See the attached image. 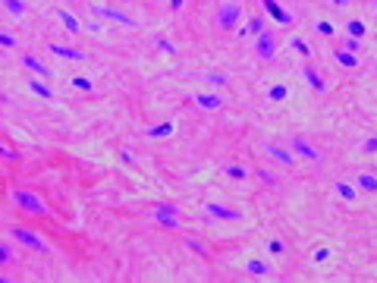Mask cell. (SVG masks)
Segmentation results:
<instances>
[{"mask_svg":"<svg viewBox=\"0 0 377 283\" xmlns=\"http://www.w3.org/2000/svg\"><path fill=\"white\" fill-rule=\"evenodd\" d=\"M173 132V123H160V126H151L148 129V135L151 138H157V135H170Z\"/></svg>","mask_w":377,"mask_h":283,"instance_id":"obj_23","label":"cell"},{"mask_svg":"<svg viewBox=\"0 0 377 283\" xmlns=\"http://www.w3.org/2000/svg\"><path fill=\"white\" fill-rule=\"evenodd\" d=\"M29 88H32L35 94H41V98H54V91L47 88V85H44L41 79H32V82H29Z\"/></svg>","mask_w":377,"mask_h":283,"instance_id":"obj_21","label":"cell"},{"mask_svg":"<svg viewBox=\"0 0 377 283\" xmlns=\"http://www.w3.org/2000/svg\"><path fill=\"white\" fill-rule=\"evenodd\" d=\"M245 173H249V170H245V167H236V164H230V167H227V176H233V180H245Z\"/></svg>","mask_w":377,"mask_h":283,"instance_id":"obj_27","label":"cell"},{"mask_svg":"<svg viewBox=\"0 0 377 283\" xmlns=\"http://www.w3.org/2000/svg\"><path fill=\"white\" fill-rule=\"evenodd\" d=\"M242 16H245L242 4H233V0H227V4H220V10H217V26H220L223 32H230V29L239 26Z\"/></svg>","mask_w":377,"mask_h":283,"instance_id":"obj_2","label":"cell"},{"mask_svg":"<svg viewBox=\"0 0 377 283\" xmlns=\"http://www.w3.org/2000/svg\"><path fill=\"white\" fill-rule=\"evenodd\" d=\"M73 85H76L79 91H91V88H94V85H91V79H85V76H76V79H73Z\"/></svg>","mask_w":377,"mask_h":283,"instance_id":"obj_26","label":"cell"},{"mask_svg":"<svg viewBox=\"0 0 377 283\" xmlns=\"http://www.w3.org/2000/svg\"><path fill=\"white\" fill-rule=\"evenodd\" d=\"M333 57H336V60L343 63L346 69H355V66H358V60H355V54H352V51H339V47H336V51H333Z\"/></svg>","mask_w":377,"mask_h":283,"instance_id":"obj_16","label":"cell"},{"mask_svg":"<svg viewBox=\"0 0 377 283\" xmlns=\"http://www.w3.org/2000/svg\"><path fill=\"white\" fill-rule=\"evenodd\" d=\"M358 189H364V192H377V176L374 173H361L358 176Z\"/></svg>","mask_w":377,"mask_h":283,"instance_id":"obj_19","label":"cell"},{"mask_svg":"<svg viewBox=\"0 0 377 283\" xmlns=\"http://www.w3.org/2000/svg\"><path fill=\"white\" fill-rule=\"evenodd\" d=\"M157 47H160V51H167V54H176V47H173V44H170V41H163V38H160V41H157Z\"/></svg>","mask_w":377,"mask_h":283,"instance_id":"obj_36","label":"cell"},{"mask_svg":"<svg viewBox=\"0 0 377 283\" xmlns=\"http://www.w3.org/2000/svg\"><path fill=\"white\" fill-rule=\"evenodd\" d=\"M249 32H252L255 38H258V35L264 32V19H252V22H249Z\"/></svg>","mask_w":377,"mask_h":283,"instance_id":"obj_31","label":"cell"},{"mask_svg":"<svg viewBox=\"0 0 377 283\" xmlns=\"http://www.w3.org/2000/svg\"><path fill=\"white\" fill-rule=\"evenodd\" d=\"M10 198H13V202H16L22 211H29V214H38V217H47V214H51V208H47L35 192H29V189H13V192H10Z\"/></svg>","mask_w":377,"mask_h":283,"instance_id":"obj_1","label":"cell"},{"mask_svg":"<svg viewBox=\"0 0 377 283\" xmlns=\"http://www.w3.org/2000/svg\"><path fill=\"white\" fill-rule=\"evenodd\" d=\"M0 158H7V161H19V151H16V148H7L4 142H0Z\"/></svg>","mask_w":377,"mask_h":283,"instance_id":"obj_28","label":"cell"},{"mask_svg":"<svg viewBox=\"0 0 377 283\" xmlns=\"http://www.w3.org/2000/svg\"><path fill=\"white\" fill-rule=\"evenodd\" d=\"M57 16H60V22H63V26L69 29V32H73V35H79L82 32V22L73 16V13H66V10H60V13H57Z\"/></svg>","mask_w":377,"mask_h":283,"instance_id":"obj_15","label":"cell"},{"mask_svg":"<svg viewBox=\"0 0 377 283\" xmlns=\"http://www.w3.org/2000/svg\"><path fill=\"white\" fill-rule=\"evenodd\" d=\"M346 32H349V38H364V32H368V29H364V22L352 19L349 26H346Z\"/></svg>","mask_w":377,"mask_h":283,"instance_id":"obj_20","label":"cell"},{"mask_svg":"<svg viewBox=\"0 0 377 283\" xmlns=\"http://www.w3.org/2000/svg\"><path fill=\"white\" fill-rule=\"evenodd\" d=\"M205 82H211V85H227V76H220V73H205Z\"/></svg>","mask_w":377,"mask_h":283,"instance_id":"obj_29","label":"cell"},{"mask_svg":"<svg viewBox=\"0 0 377 283\" xmlns=\"http://www.w3.org/2000/svg\"><path fill=\"white\" fill-rule=\"evenodd\" d=\"M327 258H330V249H317L314 252V261H327Z\"/></svg>","mask_w":377,"mask_h":283,"instance_id":"obj_38","label":"cell"},{"mask_svg":"<svg viewBox=\"0 0 377 283\" xmlns=\"http://www.w3.org/2000/svg\"><path fill=\"white\" fill-rule=\"evenodd\" d=\"M358 47H361V38H349L346 41V51H358Z\"/></svg>","mask_w":377,"mask_h":283,"instance_id":"obj_37","label":"cell"},{"mask_svg":"<svg viewBox=\"0 0 377 283\" xmlns=\"http://www.w3.org/2000/svg\"><path fill=\"white\" fill-rule=\"evenodd\" d=\"M258 180H261V183H270V186H274V183H277V176H274V173H267V170H258Z\"/></svg>","mask_w":377,"mask_h":283,"instance_id":"obj_33","label":"cell"},{"mask_svg":"<svg viewBox=\"0 0 377 283\" xmlns=\"http://www.w3.org/2000/svg\"><path fill=\"white\" fill-rule=\"evenodd\" d=\"M176 214H179V208L170 205V202L154 208V220H157V223H163V227H170V230H173V227H179V217H176Z\"/></svg>","mask_w":377,"mask_h":283,"instance_id":"obj_5","label":"cell"},{"mask_svg":"<svg viewBox=\"0 0 377 283\" xmlns=\"http://www.w3.org/2000/svg\"><path fill=\"white\" fill-rule=\"evenodd\" d=\"M13 261H16L13 245H10V242H0V267H7V264H13Z\"/></svg>","mask_w":377,"mask_h":283,"instance_id":"obj_17","label":"cell"},{"mask_svg":"<svg viewBox=\"0 0 377 283\" xmlns=\"http://www.w3.org/2000/svg\"><path fill=\"white\" fill-rule=\"evenodd\" d=\"M286 94H289V88H286V85H270L267 98H270V101H283V98H286Z\"/></svg>","mask_w":377,"mask_h":283,"instance_id":"obj_24","label":"cell"},{"mask_svg":"<svg viewBox=\"0 0 377 283\" xmlns=\"http://www.w3.org/2000/svg\"><path fill=\"white\" fill-rule=\"evenodd\" d=\"M4 4H7V10H10L13 16H22V13H26V4H22V0H4Z\"/></svg>","mask_w":377,"mask_h":283,"instance_id":"obj_25","label":"cell"},{"mask_svg":"<svg viewBox=\"0 0 377 283\" xmlns=\"http://www.w3.org/2000/svg\"><path fill=\"white\" fill-rule=\"evenodd\" d=\"M10 236H13V239H19V242H26L29 249H38V252H47V242L41 239L38 233H32V230H26V227H13V230H10Z\"/></svg>","mask_w":377,"mask_h":283,"instance_id":"obj_3","label":"cell"},{"mask_svg":"<svg viewBox=\"0 0 377 283\" xmlns=\"http://www.w3.org/2000/svg\"><path fill=\"white\" fill-rule=\"evenodd\" d=\"M289 41H292V47H296V51H299V54H305V57H311V47H308V44H305L302 38H289Z\"/></svg>","mask_w":377,"mask_h":283,"instance_id":"obj_30","label":"cell"},{"mask_svg":"<svg viewBox=\"0 0 377 283\" xmlns=\"http://www.w3.org/2000/svg\"><path fill=\"white\" fill-rule=\"evenodd\" d=\"M302 73H305V79H308V85H311L314 91H324V79H321V76H317V73H314V69H311V66H305V69H302Z\"/></svg>","mask_w":377,"mask_h":283,"instance_id":"obj_18","label":"cell"},{"mask_svg":"<svg viewBox=\"0 0 377 283\" xmlns=\"http://www.w3.org/2000/svg\"><path fill=\"white\" fill-rule=\"evenodd\" d=\"M0 44H4V47H16V38L10 32H0Z\"/></svg>","mask_w":377,"mask_h":283,"instance_id":"obj_32","label":"cell"},{"mask_svg":"<svg viewBox=\"0 0 377 283\" xmlns=\"http://www.w3.org/2000/svg\"><path fill=\"white\" fill-rule=\"evenodd\" d=\"M255 51H258V57H264V60H270V57L277 54V35L264 29L261 35H258V41H255Z\"/></svg>","mask_w":377,"mask_h":283,"instance_id":"obj_4","label":"cell"},{"mask_svg":"<svg viewBox=\"0 0 377 283\" xmlns=\"http://www.w3.org/2000/svg\"><path fill=\"white\" fill-rule=\"evenodd\" d=\"M374 7H377V4H374Z\"/></svg>","mask_w":377,"mask_h":283,"instance_id":"obj_43","label":"cell"},{"mask_svg":"<svg viewBox=\"0 0 377 283\" xmlns=\"http://www.w3.org/2000/svg\"><path fill=\"white\" fill-rule=\"evenodd\" d=\"M188 249H195L198 255H208V249H205V245H202V242H195V239H188Z\"/></svg>","mask_w":377,"mask_h":283,"instance_id":"obj_34","label":"cell"},{"mask_svg":"<svg viewBox=\"0 0 377 283\" xmlns=\"http://www.w3.org/2000/svg\"><path fill=\"white\" fill-rule=\"evenodd\" d=\"M264 151H267L270 158H277L280 164H296V158H292V151H286V148H280L277 142H267V145H264Z\"/></svg>","mask_w":377,"mask_h":283,"instance_id":"obj_10","label":"cell"},{"mask_svg":"<svg viewBox=\"0 0 377 283\" xmlns=\"http://www.w3.org/2000/svg\"><path fill=\"white\" fill-rule=\"evenodd\" d=\"M292 148H296V155H302L305 161H321V151H317L314 145H308V142H305L302 135H292Z\"/></svg>","mask_w":377,"mask_h":283,"instance_id":"obj_8","label":"cell"},{"mask_svg":"<svg viewBox=\"0 0 377 283\" xmlns=\"http://www.w3.org/2000/svg\"><path fill=\"white\" fill-rule=\"evenodd\" d=\"M245 270L255 274V277H267V274H270V264L261 261V258H252V261H245Z\"/></svg>","mask_w":377,"mask_h":283,"instance_id":"obj_13","label":"cell"},{"mask_svg":"<svg viewBox=\"0 0 377 283\" xmlns=\"http://www.w3.org/2000/svg\"><path fill=\"white\" fill-rule=\"evenodd\" d=\"M195 104H198V107H205V110H217L220 104H223V98H220V94H195Z\"/></svg>","mask_w":377,"mask_h":283,"instance_id":"obj_12","label":"cell"},{"mask_svg":"<svg viewBox=\"0 0 377 283\" xmlns=\"http://www.w3.org/2000/svg\"><path fill=\"white\" fill-rule=\"evenodd\" d=\"M205 211H208L211 217H220V220H239V217H242V214H239V211H236V208L217 205V202H208V205H205Z\"/></svg>","mask_w":377,"mask_h":283,"instance_id":"obj_9","label":"cell"},{"mask_svg":"<svg viewBox=\"0 0 377 283\" xmlns=\"http://www.w3.org/2000/svg\"><path fill=\"white\" fill-rule=\"evenodd\" d=\"M261 4H264V10H267V13L274 16L277 22H280V26H292V22H296V16L286 13V10H283V7L277 4V0H261Z\"/></svg>","mask_w":377,"mask_h":283,"instance_id":"obj_7","label":"cell"},{"mask_svg":"<svg viewBox=\"0 0 377 283\" xmlns=\"http://www.w3.org/2000/svg\"><path fill=\"white\" fill-rule=\"evenodd\" d=\"M361 148H364V151H377V135H371V138H368V142H364V145H361Z\"/></svg>","mask_w":377,"mask_h":283,"instance_id":"obj_39","label":"cell"},{"mask_svg":"<svg viewBox=\"0 0 377 283\" xmlns=\"http://www.w3.org/2000/svg\"><path fill=\"white\" fill-rule=\"evenodd\" d=\"M330 4H336V7H346V4H349V0H330Z\"/></svg>","mask_w":377,"mask_h":283,"instance_id":"obj_41","label":"cell"},{"mask_svg":"<svg viewBox=\"0 0 377 283\" xmlns=\"http://www.w3.org/2000/svg\"><path fill=\"white\" fill-rule=\"evenodd\" d=\"M182 4H185V0H170V10H173V13H179Z\"/></svg>","mask_w":377,"mask_h":283,"instance_id":"obj_40","label":"cell"},{"mask_svg":"<svg viewBox=\"0 0 377 283\" xmlns=\"http://www.w3.org/2000/svg\"><path fill=\"white\" fill-rule=\"evenodd\" d=\"M336 192L346 198V202H355V186H349V183H336Z\"/></svg>","mask_w":377,"mask_h":283,"instance_id":"obj_22","label":"cell"},{"mask_svg":"<svg viewBox=\"0 0 377 283\" xmlns=\"http://www.w3.org/2000/svg\"><path fill=\"white\" fill-rule=\"evenodd\" d=\"M0 280H7V277H0Z\"/></svg>","mask_w":377,"mask_h":283,"instance_id":"obj_42","label":"cell"},{"mask_svg":"<svg viewBox=\"0 0 377 283\" xmlns=\"http://www.w3.org/2000/svg\"><path fill=\"white\" fill-rule=\"evenodd\" d=\"M22 66H29L32 73H38V76H51V69H47V66L38 60V57H32V54H26V57H22Z\"/></svg>","mask_w":377,"mask_h":283,"instance_id":"obj_14","label":"cell"},{"mask_svg":"<svg viewBox=\"0 0 377 283\" xmlns=\"http://www.w3.org/2000/svg\"><path fill=\"white\" fill-rule=\"evenodd\" d=\"M317 32L321 35H333V26H330V22H317Z\"/></svg>","mask_w":377,"mask_h":283,"instance_id":"obj_35","label":"cell"},{"mask_svg":"<svg viewBox=\"0 0 377 283\" xmlns=\"http://www.w3.org/2000/svg\"><path fill=\"white\" fill-rule=\"evenodd\" d=\"M51 54L66 57V60H85V51H79V47H66V44H51Z\"/></svg>","mask_w":377,"mask_h":283,"instance_id":"obj_11","label":"cell"},{"mask_svg":"<svg viewBox=\"0 0 377 283\" xmlns=\"http://www.w3.org/2000/svg\"><path fill=\"white\" fill-rule=\"evenodd\" d=\"M91 13H94V16H101V19L123 22V26H135V19H132V16H126V13H120V10H113V7H91Z\"/></svg>","mask_w":377,"mask_h":283,"instance_id":"obj_6","label":"cell"}]
</instances>
